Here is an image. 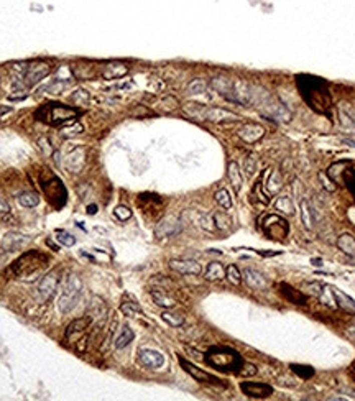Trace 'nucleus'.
I'll return each mask as SVG.
<instances>
[{"instance_id":"nucleus-18","label":"nucleus","mask_w":355,"mask_h":401,"mask_svg":"<svg viewBox=\"0 0 355 401\" xmlns=\"http://www.w3.org/2000/svg\"><path fill=\"white\" fill-rule=\"evenodd\" d=\"M84 164H86L84 148H76L74 151H71L66 158V168L71 173H79V171L84 168Z\"/></svg>"},{"instance_id":"nucleus-17","label":"nucleus","mask_w":355,"mask_h":401,"mask_svg":"<svg viewBox=\"0 0 355 401\" xmlns=\"http://www.w3.org/2000/svg\"><path fill=\"white\" fill-rule=\"evenodd\" d=\"M211 86L229 100H234V79L224 78V76H217L211 81Z\"/></svg>"},{"instance_id":"nucleus-42","label":"nucleus","mask_w":355,"mask_h":401,"mask_svg":"<svg viewBox=\"0 0 355 401\" xmlns=\"http://www.w3.org/2000/svg\"><path fill=\"white\" fill-rule=\"evenodd\" d=\"M322 290H324V285L322 283H317V281H311V283H306L304 285V291L307 294H311V296H316V298L321 296Z\"/></svg>"},{"instance_id":"nucleus-26","label":"nucleus","mask_w":355,"mask_h":401,"mask_svg":"<svg viewBox=\"0 0 355 401\" xmlns=\"http://www.w3.org/2000/svg\"><path fill=\"white\" fill-rule=\"evenodd\" d=\"M222 278H226V268L222 267V263L212 262V263L207 265V268H206V280L217 281V280H222Z\"/></svg>"},{"instance_id":"nucleus-10","label":"nucleus","mask_w":355,"mask_h":401,"mask_svg":"<svg viewBox=\"0 0 355 401\" xmlns=\"http://www.w3.org/2000/svg\"><path fill=\"white\" fill-rule=\"evenodd\" d=\"M240 117L230 112L227 109L221 107H206L204 110V120H209L212 123H227V122H237Z\"/></svg>"},{"instance_id":"nucleus-5","label":"nucleus","mask_w":355,"mask_h":401,"mask_svg":"<svg viewBox=\"0 0 355 401\" xmlns=\"http://www.w3.org/2000/svg\"><path fill=\"white\" fill-rule=\"evenodd\" d=\"M263 231L265 234L268 235L270 239H275V240H283L288 235L289 232V226L288 222L283 219L280 216H266L265 221H263Z\"/></svg>"},{"instance_id":"nucleus-11","label":"nucleus","mask_w":355,"mask_h":401,"mask_svg":"<svg viewBox=\"0 0 355 401\" xmlns=\"http://www.w3.org/2000/svg\"><path fill=\"white\" fill-rule=\"evenodd\" d=\"M138 360L146 368L156 370L161 368L164 363V357L161 352L153 350V349H140L138 350Z\"/></svg>"},{"instance_id":"nucleus-53","label":"nucleus","mask_w":355,"mask_h":401,"mask_svg":"<svg viewBox=\"0 0 355 401\" xmlns=\"http://www.w3.org/2000/svg\"><path fill=\"white\" fill-rule=\"evenodd\" d=\"M10 212V206L5 199L0 197V214H9Z\"/></svg>"},{"instance_id":"nucleus-19","label":"nucleus","mask_w":355,"mask_h":401,"mask_svg":"<svg viewBox=\"0 0 355 401\" xmlns=\"http://www.w3.org/2000/svg\"><path fill=\"white\" fill-rule=\"evenodd\" d=\"M337 249H339L344 255L355 257V237L352 234H342L335 242Z\"/></svg>"},{"instance_id":"nucleus-45","label":"nucleus","mask_w":355,"mask_h":401,"mask_svg":"<svg viewBox=\"0 0 355 401\" xmlns=\"http://www.w3.org/2000/svg\"><path fill=\"white\" fill-rule=\"evenodd\" d=\"M114 216L117 217L118 221L125 222V221L130 219V217H132V211H130L127 206H117V208L114 209Z\"/></svg>"},{"instance_id":"nucleus-7","label":"nucleus","mask_w":355,"mask_h":401,"mask_svg":"<svg viewBox=\"0 0 355 401\" xmlns=\"http://www.w3.org/2000/svg\"><path fill=\"white\" fill-rule=\"evenodd\" d=\"M240 390L244 394H247L248 398H270L273 394V388L266 383H260V381H242L240 383Z\"/></svg>"},{"instance_id":"nucleus-32","label":"nucleus","mask_w":355,"mask_h":401,"mask_svg":"<svg viewBox=\"0 0 355 401\" xmlns=\"http://www.w3.org/2000/svg\"><path fill=\"white\" fill-rule=\"evenodd\" d=\"M151 298L153 301H155V304L158 306H161V308H174V304H176V301L173 298H169L166 293H163V291H151Z\"/></svg>"},{"instance_id":"nucleus-8","label":"nucleus","mask_w":355,"mask_h":401,"mask_svg":"<svg viewBox=\"0 0 355 401\" xmlns=\"http://www.w3.org/2000/svg\"><path fill=\"white\" fill-rule=\"evenodd\" d=\"M181 232V222L177 217L174 216H168L161 219L155 227V235L158 239H164V237H173Z\"/></svg>"},{"instance_id":"nucleus-47","label":"nucleus","mask_w":355,"mask_h":401,"mask_svg":"<svg viewBox=\"0 0 355 401\" xmlns=\"http://www.w3.org/2000/svg\"><path fill=\"white\" fill-rule=\"evenodd\" d=\"M73 102L76 105H86L89 102V92H86L84 89L74 91V94H73Z\"/></svg>"},{"instance_id":"nucleus-13","label":"nucleus","mask_w":355,"mask_h":401,"mask_svg":"<svg viewBox=\"0 0 355 401\" xmlns=\"http://www.w3.org/2000/svg\"><path fill=\"white\" fill-rule=\"evenodd\" d=\"M242 278L245 280L247 286L252 288V290H265V288L268 286V280H266V276L260 273V271L253 270V268H245L244 273H242Z\"/></svg>"},{"instance_id":"nucleus-49","label":"nucleus","mask_w":355,"mask_h":401,"mask_svg":"<svg viewBox=\"0 0 355 401\" xmlns=\"http://www.w3.org/2000/svg\"><path fill=\"white\" fill-rule=\"evenodd\" d=\"M239 373H240V375H244V376H252V375H255V373H257V368H255V365L244 363V367L240 368Z\"/></svg>"},{"instance_id":"nucleus-12","label":"nucleus","mask_w":355,"mask_h":401,"mask_svg":"<svg viewBox=\"0 0 355 401\" xmlns=\"http://www.w3.org/2000/svg\"><path fill=\"white\" fill-rule=\"evenodd\" d=\"M58 283H59V276L56 271H51V273L45 275L43 278H41L40 285H38V293L40 296L43 298L45 301L50 299L53 294H55L56 288H58Z\"/></svg>"},{"instance_id":"nucleus-41","label":"nucleus","mask_w":355,"mask_h":401,"mask_svg":"<svg viewBox=\"0 0 355 401\" xmlns=\"http://www.w3.org/2000/svg\"><path fill=\"white\" fill-rule=\"evenodd\" d=\"M120 311H122L125 316H128V317H135V316H138L140 312H141L140 306H138L137 303H130V301H128V303H122Z\"/></svg>"},{"instance_id":"nucleus-29","label":"nucleus","mask_w":355,"mask_h":401,"mask_svg":"<svg viewBox=\"0 0 355 401\" xmlns=\"http://www.w3.org/2000/svg\"><path fill=\"white\" fill-rule=\"evenodd\" d=\"M283 187V179L281 176L278 174V171H271L268 179L265 182V189L268 194H276Z\"/></svg>"},{"instance_id":"nucleus-3","label":"nucleus","mask_w":355,"mask_h":401,"mask_svg":"<svg viewBox=\"0 0 355 401\" xmlns=\"http://www.w3.org/2000/svg\"><path fill=\"white\" fill-rule=\"evenodd\" d=\"M38 115L43 117L51 125H58V123H66L71 119H74L76 115H79V110L63 104H48L38 112Z\"/></svg>"},{"instance_id":"nucleus-44","label":"nucleus","mask_w":355,"mask_h":401,"mask_svg":"<svg viewBox=\"0 0 355 401\" xmlns=\"http://www.w3.org/2000/svg\"><path fill=\"white\" fill-rule=\"evenodd\" d=\"M56 240L61 245H64V247H73L76 244V237H73V235L68 234V232H64V231H59L56 234Z\"/></svg>"},{"instance_id":"nucleus-24","label":"nucleus","mask_w":355,"mask_h":401,"mask_svg":"<svg viewBox=\"0 0 355 401\" xmlns=\"http://www.w3.org/2000/svg\"><path fill=\"white\" fill-rule=\"evenodd\" d=\"M227 174H229V179L232 182L234 189L235 191H240L242 184H244V178H242V173H240V168L239 164L235 161H230L229 166H227Z\"/></svg>"},{"instance_id":"nucleus-36","label":"nucleus","mask_w":355,"mask_h":401,"mask_svg":"<svg viewBox=\"0 0 355 401\" xmlns=\"http://www.w3.org/2000/svg\"><path fill=\"white\" fill-rule=\"evenodd\" d=\"M216 203L224 209H230L232 208V197H230V192L227 189H219L216 192Z\"/></svg>"},{"instance_id":"nucleus-20","label":"nucleus","mask_w":355,"mask_h":401,"mask_svg":"<svg viewBox=\"0 0 355 401\" xmlns=\"http://www.w3.org/2000/svg\"><path fill=\"white\" fill-rule=\"evenodd\" d=\"M128 73V68L122 63H109L107 66L102 69V78L105 79H118L123 78Z\"/></svg>"},{"instance_id":"nucleus-25","label":"nucleus","mask_w":355,"mask_h":401,"mask_svg":"<svg viewBox=\"0 0 355 401\" xmlns=\"http://www.w3.org/2000/svg\"><path fill=\"white\" fill-rule=\"evenodd\" d=\"M133 337H135V334H133L132 329H130L128 326H123L120 329V332L117 334V337L114 339L115 349H125V347L130 344V342L133 340Z\"/></svg>"},{"instance_id":"nucleus-27","label":"nucleus","mask_w":355,"mask_h":401,"mask_svg":"<svg viewBox=\"0 0 355 401\" xmlns=\"http://www.w3.org/2000/svg\"><path fill=\"white\" fill-rule=\"evenodd\" d=\"M275 209L278 212H281V214H285V216H294V212H296L293 200L289 199L288 196L276 197V200H275Z\"/></svg>"},{"instance_id":"nucleus-4","label":"nucleus","mask_w":355,"mask_h":401,"mask_svg":"<svg viewBox=\"0 0 355 401\" xmlns=\"http://www.w3.org/2000/svg\"><path fill=\"white\" fill-rule=\"evenodd\" d=\"M253 102H260L263 105V109L266 112V115L273 117L275 120L278 122H289L291 119V114H289V110L285 107L283 104H280L275 97H271L265 92L258 94L255 92V96H253Z\"/></svg>"},{"instance_id":"nucleus-33","label":"nucleus","mask_w":355,"mask_h":401,"mask_svg":"<svg viewBox=\"0 0 355 401\" xmlns=\"http://www.w3.org/2000/svg\"><path fill=\"white\" fill-rule=\"evenodd\" d=\"M17 200H19V204L22 208H37L40 203V197L33 192H23L17 197Z\"/></svg>"},{"instance_id":"nucleus-56","label":"nucleus","mask_w":355,"mask_h":401,"mask_svg":"<svg viewBox=\"0 0 355 401\" xmlns=\"http://www.w3.org/2000/svg\"><path fill=\"white\" fill-rule=\"evenodd\" d=\"M312 263H314V265H322L321 260H312Z\"/></svg>"},{"instance_id":"nucleus-2","label":"nucleus","mask_w":355,"mask_h":401,"mask_svg":"<svg viewBox=\"0 0 355 401\" xmlns=\"http://www.w3.org/2000/svg\"><path fill=\"white\" fill-rule=\"evenodd\" d=\"M82 291V281L78 275H68L63 283V293L59 298V309L63 312H69L78 304L79 294Z\"/></svg>"},{"instance_id":"nucleus-39","label":"nucleus","mask_w":355,"mask_h":401,"mask_svg":"<svg viewBox=\"0 0 355 401\" xmlns=\"http://www.w3.org/2000/svg\"><path fill=\"white\" fill-rule=\"evenodd\" d=\"M206 89H207V82L204 79H193L186 87V91L189 94H204Z\"/></svg>"},{"instance_id":"nucleus-55","label":"nucleus","mask_w":355,"mask_h":401,"mask_svg":"<svg viewBox=\"0 0 355 401\" xmlns=\"http://www.w3.org/2000/svg\"><path fill=\"white\" fill-rule=\"evenodd\" d=\"M12 109L10 107H0V115H4V114H7V112H10Z\"/></svg>"},{"instance_id":"nucleus-6","label":"nucleus","mask_w":355,"mask_h":401,"mask_svg":"<svg viewBox=\"0 0 355 401\" xmlns=\"http://www.w3.org/2000/svg\"><path fill=\"white\" fill-rule=\"evenodd\" d=\"M51 68L48 66L46 63H32V64H27V69H25V74H23V82H25L27 86H35L38 84L40 81H43L46 76L50 74Z\"/></svg>"},{"instance_id":"nucleus-57","label":"nucleus","mask_w":355,"mask_h":401,"mask_svg":"<svg viewBox=\"0 0 355 401\" xmlns=\"http://www.w3.org/2000/svg\"><path fill=\"white\" fill-rule=\"evenodd\" d=\"M350 332H355V326H352V327H350Z\"/></svg>"},{"instance_id":"nucleus-34","label":"nucleus","mask_w":355,"mask_h":401,"mask_svg":"<svg viewBox=\"0 0 355 401\" xmlns=\"http://www.w3.org/2000/svg\"><path fill=\"white\" fill-rule=\"evenodd\" d=\"M161 319L168 324L171 327H181L183 324H185V317L181 314H176V312H169V311H164L161 314Z\"/></svg>"},{"instance_id":"nucleus-46","label":"nucleus","mask_w":355,"mask_h":401,"mask_svg":"<svg viewBox=\"0 0 355 401\" xmlns=\"http://www.w3.org/2000/svg\"><path fill=\"white\" fill-rule=\"evenodd\" d=\"M214 222H216V229H221V231H226L230 226V221L226 214H222V212H217L214 214Z\"/></svg>"},{"instance_id":"nucleus-54","label":"nucleus","mask_w":355,"mask_h":401,"mask_svg":"<svg viewBox=\"0 0 355 401\" xmlns=\"http://www.w3.org/2000/svg\"><path fill=\"white\" fill-rule=\"evenodd\" d=\"M96 212H97V206H89V208H87V214L94 216Z\"/></svg>"},{"instance_id":"nucleus-50","label":"nucleus","mask_w":355,"mask_h":401,"mask_svg":"<svg viewBox=\"0 0 355 401\" xmlns=\"http://www.w3.org/2000/svg\"><path fill=\"white\" fill-rule=\"evenodd\" d=\"M319 179H321V182H322L324 187H325V189H327V191H335L334 181H332V179L329 181L327 178H325V174H324V173H319Z\"/></svg>"},{"instance_id":"nucleus-21","label":"nucleus","mask_w":355,"mask_h":401,"mask_svg":"<svg viewBox=\"0 0 355 401\" xmlns=\"http://www.w3.org/2000/svg\"><path fill=\"white\" fill-rule=\"evenodd\" d=\"M332 294H334V298H335V304L339 306V308H342V309L347 311V312H352V314H355V299L353 298H350L345 293L339 291L337 288H332Z\"/></svg>"},{"instance_id":"nucleus-37","label":"nucleus","mask_w":355,"mask_h":401,"mask_svg":"<svg viewBox=\"0 0 355 401\" xmlns=\"http://www.w3.org/2000/svg\"><path fill=\"white\" fill-rule=\"evenodd\" d=\"M226 278L232 283V285L235 286H239L240 283H242V273H240V270L235 267V265H229V267L226 268Z\"/></svg>"},{"instance_id":"nucleus-16","label":"nucleus","mask_w":355,"mask_h":401,"mask_svg":"<svg viewBox=\"0 0 355 401\" xmlns=\"http://www.w3.org/2000/svg\"><path fill=\"white\" fill-rule=\"evenodd\" d=\"M169 268L177 271L181 275H199L201 273V263L194 260H171Z\"/></svg>"},{"instance_id":"nucleus-15","label":"nucleus","mask_w":355,"mask_h":401,"mask_svg":"<svg viewBox=\"0 0 355 401\" xmlns=\"http://www.w3.org/2000/svg\"><path fill=\"white\" fill-rule=\"evenodd\" d=\"M265 135V128L258 123H247L239 130V137L245 141V143H255Z\"/></svg>"},{"instance_id":"nucleus-28","label":"nucleus","mask_w":355,"mask_h":401,"mask_svg":"<svg viewBox=\"0 0 355 401\" xmlns=\"http://www.w3.org/2000/svg\"><path fill=\"white\" fill-rule=\"evenodd\" d=\"M281 293H283V296H285L286 299H289L291 303L294 304H306V298H304V294H301L298 290H294L293 286H288L286 283H283L281 285Z\"/></svg>"},{"instance_id":"nucleus-35","label":"nucleus","mask_w":355,"mask_h":401,"mask_svg":"<svg viewBox=\"0 0 355 401\" xmlns=\"http://www.w3.org/2000/svg\"><path fill=\"white\" fill-rule=\"evenodd\" d=\"M204 110H206V105H203V104H186L185 105L186 114L194 117V119H199V120H204Z\"/></svg>"},{"instance_id":"nucleus-9","label":"nucleus","mask_w":355,"mask_h":401,"mask_svg":"<svg viewBox=\"0 0 355 401\" xmlns=\"http://www.w3.org/2000/svg\"><path fill=\"white\" fill-rule=\"evenodd\" d=\"M180 363H181V367L185 368L196 381L207 383V385H222V381L219 380L217 376H214V375L207 373V371H204V370L198 368L196 365L191 363V362H188V360H185V358H180Z\"/></svg>"},{"instance_id":"nucleus-30","label":"nucleus","mask_w":355,"mask_h":401,"mask_svg":"<svg viewBox=\"0 0 355 401\" xmlns=\"http://www.w3.org/2000/svg\"><path fill=\"white\" fill-rule=\"evenodd\" d=\"M91 324V319H87V317H81V319H76L73 321L68 326L66 329V339H71L73 337V334H78V332H82L84 329H87V326Z\"/></svg>"},{"instance_id":"nucleus-23","label":"nucleus","mask_w":355,"mask_h":401,"mask_svg":"<svg viewBox=\"0 0 355 401\" xmlns=\"http://www.w3.org/2000/svg\"><path fill=\"white\" fill-rule=\"evenodd\" d=\"M301 208V219H303V224L307 231H312V227H314V209L311 208L309 203L307 200H301L299 204Z\"/></svg>"},{"instance_id":"nucleus-48","label":"nucleus","mask_w":355,"mask_h":401,"mask_svg":"<svg viewBox=\"0 0 355 401\" xmlns=\"http://www.w3.org/2000/svg\"><path fill=\"white\" fill-rule=\"evenodd\" d=\"M68 82H69V81H61V79H55V81H53V82H51V84H50L48 87H46V89H48V91H50L51 94H59V92H61V91L64 89V87H66V86H68Z\"/></svg>"},{"instance_id":"nucleus-14","label":"nucleus","mask_w":355,"mask_h":401,"mask_svg":"<svg viewBox=\"0 0 355 401\" xmlns=\"http://www.w3.org/2000/svg\"><path fill=\"white\" fill-rule=\"evenodd\" d=\"M28 242H30V237H27V235L19 234V232H9L2 240V249L7 252H15V250L23 249Z\"/></svg>"},{"instance_id":"nucleus-22","label":"nucleus","mask_w":355,"mask_h":401,"mask_svg":"<svg viewBox=\"0 0 355 401\" xmlns=\"http://www.w3.org/2000/svg\"><path fill=\"white\" fill-rule=\"evenodd\" d=\"M339 119H340V125L344 127L345 130H355V115L352 109L347 107V104H340Z\"/></svg>"},{"instance_id":"nucleus-40","label":"nucleus","mask_w":355,"mask_h":401,"mask_svg":"<svg viewBox=\"0 0 355 401\" xmlns=\"http://www.w3.org/2000/svg\"><path fill=\"white\" fill-rule=\"evenodd\" d=\"M319 299H321V303H324L325 306H330V308H335V298H334V294H332V286H325L324 285V290L321 293V296H319Z\"/></svg>"},{"instance_id":"nucleus-38","label":"nucleus","mask_w":355,"mask_h":401,"mask_svg":"<svg viewBox=\"0 0 355 401\" xmlns=\"http://www.w3.org/2000/svg\"><path fill=\"white\" fill-rule=\"evenodd\" d=\"M198 222H199V227H203L207 232L216 231V222H214V216L212 214H199Z\"/></svg>"},{"instance_id":"nucleus-1","label":"nucleus","mask_w":355,"mask_h":401,"mask_svg":"<svg viewBox=\"0 0 355 401\" xmlns=\"http://www.w3.org/2000/svg\"><path fill=\"white\" fill-rule=\"evenodd\" d=\"M204 360L207 365L214 367L222 371H237L239 373L240 368L244 367V358L240 357V353L230 349V347H212L207 352Z\"/></svg>"},{"instance_id":"nucleus-51","label":"nucleus","mask_w":355,"mask_h":401,"mask_svg":"<svg viewBox=\"0 0 355 401\" xmlns=\"http://www.w3.org/2000/svg\"><path fill=\"white\" fill-rule=\"evenodd\" d=\"M40 146H41V150L46 153V155H51V153H53L51 141L48 138H40Z\"/></svg>"},{"instance_id":"nucleus-52","label":"nucleus","mask_w":355,"mask_h":401,"mask_svg":"<svg viewBox=\"0 0 355 401\" xmlns=\"http://www.w3.org/2000/svg\"><path fill=\"white\" fill-rule=\"evenodd\" d=\"M245 171H247L248 176H252L253 173H255V160H253L252 156H248L245 160Z\"/></svg>"},{"instance_id":"nucleus-31","label":"nucleus","mask_w":355,"mask_h":401,"mask_svg":"<svg viewBox=\"0 0 355 401\" xmlns=\"http://www.w3.org/2000/svg\"><path fill=\"white\" fill-rule=\"evenodd\" d=\"M82 132H84V127H82L79 122H71V123H66L59 133H61V137L64 138H74V137H78V135H81Z\"/></svg>"},{"instance_id":"nucleus-43","label":"nucleus","mask_w":355,"mask_h":401,"mask_svg":"<svg viewBox=\"0 0 355 401\" xmlns=\"http://www.w3.org/2000/svg\"><path fill=\"white\" fill-rule=\"evenodd\" d=\"M291 370L294 371V373H298L301 378H304V380H307V378H311L312 375H314V370H312L311 367H304V365H291Z\"/></svg>"}]
</instances>
